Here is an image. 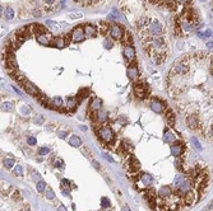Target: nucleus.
Returning <instances> with one entry per match:
<instances>
[{
  "label": "nucleus",
  "instance_id": "obj_27",
  "mask_svg": "<svg viewBox=\"0 0 213 211\" xmlns=\"http://www.w3.org/2000/svg\"><path fill=\"white\" fill-rule=\"evenodd\" d=\"M147 201H148V204H149V207H151L152 210H156L157 209V204H156V197L153 196V193H151V194H147Z\"/></svg>",
  "mask_w": 213,
  "mask_h": 211
},
{
  "label": "nucleus",
  "instance_id": "obj_14",
  "mask_svg": "<svg viewBox=\"0 0 213 211\" xmlns=\"http://www.w3.org/2000/svg\"><path fill=\"white\" fill-rule=\"evenodd\" d=\"M68 42H69V38L67 40V37H58V38H55V40L51 41L50 43L54 46V47L63 48L65 45H68Z\"/></svg>",
  "mask_w": 213,
  "mask_h": 211
},
{
  "label": "nucleus",
  "instance_id": "obj_38",
  "mask_svg": "<svg viewBox=\"0 0 213 211\" xmlns=\"http://www.w3.org/2000/svg\"><path fill=\"white\" fill-rule=\"evenodd\" d=\"M212 36V31L211 29H207V31H204V32H199V37H211Z\"/></svg>",
  "mask_w": 213,
  "mask_h": 211
},
{
  "label": "nucleus",
  "instance_id": "obj_41",
  "mask_svg": "<svg viewBox=\"0 0 213 211\" xmlns=\"http://www.w3.org/2000/svg\"><path fill=\"white\" fill-rule=\"evenodd\" d=\"M69 185H70V183H69V181H68V179H63L61 181V188H63V190H65V188L69 190Z\"/></svg>",
  "mask_w": 213,
  "mask_h": 211
},
{
  "label": "nucleus",
  "instance_id": "obj_31",
  "mask_svg": "<svg viewBox=\"0 0 213 211\" xmlns=\"http://www.w3.org/2000/svg\"><path fill=\"white\" fill-rule=\"evenodd\" d=\"M121 149L124 150V153H129L130 150L133 149V148H132V144H130V142H128L126 140H124V141L121 142Z\"/></svg>",
  "mask_w": 213,
  "mask_h": 211
},
{
  "label": "nucleus",
  "instance_id": "obj_22",
  "mask_svg": "<svg viewBox=\"0 0 213 211\" xmlns=\"http://www.w3.org/2000/svg\"><path fill=\"white\" fill-rule=\"evenodd\" d=\"M184 200H185V205H193L194 204V200H195V194H194V192L192 190L188 191L186 193L184 194Z\"/></svg>",
  "mask_w": 213,
  "mask_h": 211
},
{
  "label": "nucleus",
  "instance_id": "obj_7",
  "mask_svg": "<svg viewBox=\"0 0 213 211\" xmlns=\"http://www.w3.org/2000/svg\"><path fill=\"white\" fill-rule=\"evenodd\" d=\"M122 54H124V57H125V60H126L128 62H133L135 60V50H134V47H133L132 45L125 46Z\"/></svg>",
  "mask_w": 213,
  "mask_h": 211
},
{
  "label": "nucleus",
  "instance_id": "obj_44",
  "mask_svg": "<svg viewBox=\"0 0 213 211\" xmlns=\"http://www.w3.org/2000/svg\"><path fill=\"white\" fill-rule=\"evenodd\" d=\"M27 142H28L29 145H36V144H37V140H36V138H33V136H31V138H28V140H27Z\"/></svg>",
  "mask_w": 213,
  "mask_h": 211
},
{
  "label": "nucleus",
  "instance_id": "obj_20",
  "mask_svg": "<svg viewBox=\"0 0 213 211\" xmlns=\"http://www.w3.org/2000/svg\"><path fill=\"white\" fill-rule=\"evenodd\" d=\"M163 140H165V142H168V144H174V142L176 141V136H175V134L171 132L170 130H166L165 135H163Z\"/></svg>",
  "mask_w": 213,
  "mask_h": 211
},
{
  "label": "nucleus",
  "instance_id": "obj_21",
  "mask_svg": "<svg viewBox=\"0 0 213 211\" xmlns=\"http://www.w3.org/2000/svg\"><path fill=\"white\" fill-rule=\"evenodd\" d=\"M37 42L40 45H43V46H47L50 45V37L47 36V33H43V34H39L37 36Z\"/></svg>",
  "mask_w": 213,
  "mask_h": 211
},
{
  "label": "nucleus",
  "instance_id": "obj_48",
  "mask_svg": "<svg viewBox=\"0 0 213 211\" xmlns=\"http://www.w3.org/2000/svg\"><path fill=\"white\" fill-rule=\"evenodd\" d=\"M175 1H176L177 4H185V3H188L189 0H175Z\"/></svg>",
  "mask_w": 213,
  "mask_h": 211
},
{
  "label": "nucleus",
  "instance_id": "obj_50",
  "mask_svg": "<svg viewBox=\"0 0 213 211\" xmlns=\"http://www.w3.org/2000/svg\"><path fill=\"white\" fill-rule=\"evenodd\" d=\"M92 164H93V165H95V168H97V169L100 168V164H98L97 161H95V160H93V161H92Z\"/></svg>",
  "mask_w": 213,
  "mask_h": 211
},
{
  "label": "nucleus",
  "instance_id": "obj_46",
  "mask_svg": "<svg viewBox=\"0 0 213 211\" xmlns=\"http://www.w3.org/2000/svg\"><path fill=\"white\" fill-rule=\"evenodd\" d=\"M35 122H37V123H42L43 122V118H42V116H39L36 120H35Z\"/></svg>",
  "mask_w": 213,
  "mask_h": 211
},
{
  "label": "nucleus",
  "instance_id": "obj_35",
  "mask_svg": "<svg viewBox=\"0 0 213 211\" xmlns=\"http://www.w3.org/2000/svg\"><path fill=\"white\" fill-rule=\"evenodd\" d=\"M46 197H47L49 200H54V198H55V192H54V191L51 190L50 187H47V190H46Z\"/></svg>",
  "mask_w": 213,
  "mask_h": 211
},
{
  "label": "nucleus",
  "instance_id": "obj_42",
  "mask_svg": "<svg viewBox=\"0 0 213 211\" xmlns=\"http://www.w3.org/2000/svg\"><path fill=\"white\" fill-rule=\"evenodd\" d=\"M105 48H108V50H110V48H112V41H110V40H105Z\"/></svg>",
  "mask_w": 213,
  "mask_h": 211
},
{
  "label": "nucleus",
  "instance_id": "obj_34",
  "mask_svg": "<svg viewBox=\"0 0 213 211\" xmlns=\"http://www.w3.org/2000/svg\"><path fill=\"white\" fill-rule=\"evenodd\" d=\"M14 159H5L4 160V165L7 167L8 169H10V168H13V167H14Z\"/></svg>",
  "mask_w": 213,
  "mask_h": 211
},
{
  "label": "nucleus",
  "instance_id": "obj_29",
  "mask_svg": "<svg viewBox=\"0 0 213 211\" xmlns=\"http://www.w3.org/2000/svg\"><path fill=\"white\" fill-rule=\"evenodd\" d=\"M13 108H14V106H13V103H10V102H3L1 105H0V109H1V111L10 112V111H13Z\"/></svg>",
  "mask_w": 213,
  "mask_h": 211
},
{
  "label": "nucleus",
  "instance_id": "obj_8",
  "mask_svg": "<svg viewBox=\"0 0 213 211\" xmlns=\"http://www.w3.org/2000/svg\"><path fill=\"white\" fill-rule=\"evenodd\" d=\"M110 36L114 40H121L122 36H124V31L119 24H112L110 27Z\"/></svg>",
  "mask_w": 213,
  "mask_h": 211
},
{
  "label": "nucleus",
  "instance_id": "obj_55",
  "mask_svg": "<svg viewBox=\"0 0 213 211\" xmlns=\"http://www.w3.org/2000/svg\"><path fill=\"white\" fill-rule=\"evenodd\" d=\"M1 13H3V7L0 5V14H1Z\"/></svg>",
  "mask_w": 213,
  "mask_h": 211
},
{
  "label": "nucleus",
  "instance_id": "obj_12",
  "mask_svg": "<svg viewBox=\"0 0 213 211\" xmlns=\"http://www.w3.org/2000/svg\"><path fill=\"white\" fill-rule=\"evenodd\" d=\"M182 151H184V145L182 144H172L170 146V153H171V155L175 158H179V157H181V154H182Z\"/></svg>",
  "mask_w": 213,
  "mask_h": 211
},
{
  "label": "nucleus",
  "instance_id": "obj_36",
  "mask_svg": "<svg viewBox=\"0 0 213 211\" xmlns=\"http://www.w3.org/2000/svg\"><path fill=\"white\" fill-rule=\"evenodd\" d=\"M101 206H102L103 209H107V207H110V201H108L107 197H102V200H101Z\"/></svg>",
  "mask_w": 213,
  "mask_h": 211
},
{
  "label": "nucleus",
  "instance_id": "obj_1",
  "mask_svg": "<svg viewBox=\"0 0 213 211\" xmlns=\"http://www.w3.org/2000/svg\"><path fill=\"white\" fill-rule=\"evenodd\" d=\"M190 70V59L189 57H182V59H179L174 64V67L171 70V73L168 75L171 78L174 76H182L186 75Z\"/></svg>",
  "mask_w": 213,
  "mask_h": 211
},
{
  "label": "nucleus",
  "instance_id": "obj_6",
  "mask_svg": "<svg viewBox=\"0 0 213 211\" xmlns=\"http://www.w3.org/2000/svg\"><path fill=\"white\" fill-rule=\"evenodd\" d=\"M186 125L189 128L192 130H198L200 128V121H199V117L196 114H189L186 116Z\"/></svg>",
  "mask_w": 213,
  "mask_h": 211
},
{
  "label": "nucleus",
  "instance_id": "obj_13",
  "mask_svg": "<svg viewBox=\"0 0 213 211\" xmlns=\"http://www.w3.org/2000/svg\"><path fill=\"white\" fill-rule=\"evenodd\" d=\"M83 32H84V36H87V37H96L97 36V28L93 24H88V23L84 24Z\"/></svg>",
  "mask_w": 213,
  "mask_h": 211
},
{
  "label": "nucleus",
  "instance_id": "obj_57",
  "mask_svg": "<svg viewBox=\"0 0 213 211\" xmlns=\"http://www.w3.org/2000/svg\"><path fill=\"white\" fill-rule=\"evenodd\" d=\"M74 1H81V0H74Z\"/></svg>",
  "mask_w": 213,
  "mask_h": 211
},
{
  "label": "nucleus",
  "instance_id": "obj_19",
  "mask_svg": "<svg viewBox=\"0 0 213 211\" xmlns=\"http://www.w3.org/2000/svg\"><path fill=\"white\" fill-rule=\"evenodd\" d=\"M31 31L33 32L35 34H37V36L46 33V28H45V26H42V24H32Z\"/></svg>",
  "mask_w": 213,
  "mask_h": 211
},
{
  "label": "nucleus",
  "instance_id": "obj_26",
  "mask_svg": "<svg viewBox=\"0 0 213 211\" xmlns=\"http://www.w3.org/2000/svg\"><path fill=\"white\" fill-rule=\"evenodd\" d=\"M88 94H89V90L87 89V88H84V89H81V90H79V93L77 94V97H75V98H77V101H78V103H81L82 101H83L84 98H86Z\"/></svg>",
  "mask_w": 213,
  "mask_h": 211
},
{
  "label": "nucleus",
  "instance_id": "obj_24",
  "mask_svg": "<svg viewBox=\"0 0 213 211\" xmlns=\"http://www.w3.org/2000/svg\"><path fill=\"white\" fill-rule=\"evenodd\" d=\"M69 144L72 145V146H74V148H78V146H81V145H82V140H81L79 136L72 135V136H70V139H69Z\"/></svg>",
  "mask_w": 213,
  "mask_h": 211
},
{
  "label": "nucleus",
  "instance_id": "obj_3",
  "mask_svg": "<svg viewBox=\"0 0 213 211\" xmlns=\"http://www.w3.org/2000/svg\"><path fill=\"white\" fill-rule=\"evenodd\" d=\"M134 93L139 99H146V98L149 97L151 88H149V85L146 83H136L134 85Z\"/></svg>",
  "mask_w": 213,
  "mask_h": 211
},
{
  "label": "nucleus",
  "instance_id": "obj_9",
  "mask_svg": "<svg viewBox=\"0 0 213 211\" xmlns=\"http://www.w3.org/2000/svg\"><path fill=\"white\" fill-rule=\"evenodd\" d=\"M23 88H24V90H26V92L28 93L29 95L37 97V95L40 94V92H39V89H37V87L33 85L32 83H29L28 80H24V81H23Z\"/></svg>",
  "mask_w": 213,
  "mask_h": 211
},
{
  "label": "nucleus",
  "instance_id": "obj_45",
  "mask_svg": "<svg viewBox=\"0 0 213 211\" xmlns=\"http://www.w3.org/2000/svg\"><path fill=\"white\" fill-rule=\"evenodd\" d=\"M103 157H105L106 159H107L108 161H111V163H114V161H115V160H114V159L111 158V157H110V155H108V154H103Z\"/></svg>",
  "mask_w": 213,
  "mask_h": 211
},
{
  "label": "nucleus",
  "instance_id": "obj_17",
  "mask_svg": "<svg viewBox=\"0 0 213 211\" xmlns=\"http://www.w3.org/2000/svg\"><path fill=\"white\" fill-rule=\"evenodd\" d=\"M166 122H167V125L170 127H172L175 125V114H174L172 109H170V108L166 109Z\"/></svg>",
  "mask_w": 213,
  "mask_h": 211
},
{
  "label": "nucleus",
  "instance_id": "obj_54",
  "mask_svg": "<svg viewBox=\"0 0 213 211\" xmlns=\"http://www.w3.org/2000/svg\"><path fill=\"white\" fill-rule=\"evenodd\" d=\"M207 45H208V47H209V48H212V41H211V42H208Z\"/></svg>",
  "mask_w": 213,
  "mask_h": 211
},
{
  "label": "nucleus",
  "instance_id": "obj_23",
  "mask_svg": "<svg viewBox=\"0 0 213 211\" xmlns=\"http://www.w3.org/2000/svg\"><path fill=\"white\" fill-rule=\"evenodd\" d=\"M36 98H37V101H39L41 105H42V107H45V108H51L50 103H49L50 101H49V98L46 97V95H43V94H39Z\"/></svg>",
  "mask_w": 213,
  "mask_h": 211
},
{
  "label": "nucleus",
  "instance_id": "obj_43",
  "mask_svg": "<svg viewBox=\"0 0 213 211\" xmlns=\"http://www.w3.org/2000/svg\"><path fill=\"white\" fill-rule=\"evenodd\" d=\"M192 142H193V145L196 148V149H202V146H200V142H199L198 140H196L195 138H192Z\"/></svg>",
  "mask_w": 213,
  "mask_h": 211
},
{
  "label": "nucleus",
  "instance_id": "obj_5",
  "mask_svg": "<svg viewBox=\"0 0 213 211\" xmlns=\"http://www.w3.org/2000/svg\"><path fill=\"white\" fill-rule=\"evenodd\" d=\"M70 37H72V41L74 43L83 42L84 38H86L84 32H83V27H77V28H74V31L70 33Z\"/></svg>",
  "mask_w": 213,
  "mask_h": 211
},
{
  "label": "nucleus",
  "instance_id": "obj_15",
  "mask_svg": "<svg viewBox=\"0 0 213 211\" xmlns=\"http://www.w3.org/2000/svg\"><path fill=\"white\" fill-rule=\"evenodd\" d=\"M158 197L166 200L168 197H171V187L170 186H163L160 191H158Z\"/></svg>",
  "mask_w": 213,
  "mask_h": 211
},
{
  "label": "nucleus",
  "instance_id": "obj_53",
  "mask_svg": "<svg viewBox=\"0 0 213 211\" xmlns=\"http://www.w3.org/2000/svg\"><path fill=\"white\" fill-rule=\"evenodd\" d=\"M122 211H132V210H130L128 206H124V207H122Z\"/></svg>",
  "mask_w": 213,
  "mask_h": 211
},
{
  "label": "nucleus",
  "instance_id": "obj_16",
  "mask_svg": "<svg viewBox=\"0 0 213 211\" xmlns=\"http://www.w3.org/2000/svg\"><path fill=\"white\" fill-rule=\"evenodd\" d=\"M77 106H78V101H77V98H75V97L67 98V106H65V107H67L68 111H74Z\"/></svg>",
  "mask_w": 213,
  "mask_h": 211
},
{
  "label": "nucleus",
  "instance_id": "obj_51",
  "mask_svg": "<svg viewBox=\"0 0 213 211\" xmlns=\"http://www.w3.org/2000/svg\"><path fill=\"white\" fill-rule=\"evenodd\" d=\"M13 88H14V90H15V92H17V93H18V94H19V95H22V92H21V90H19V89H18V88H17V87H13Z\"/></svg>",
  "mask_w": 213,
  "mask_h": 211
},
{
  "label": "nucleus",
  "instance_id": "obj_39",
  "mask_svg": "<svg viewBox=\"0 0 213 211\" xmlns=\"http://www.w3.org/2000/svg\"><path fill=\"white\" fill-rule=\"evenodd\" d=\"M49 153H50V148H47V146H43L39 150L40 155H46V154H49Z\"/></svg>",
  "mask_w": 213,
  "mask_h": 211
},
{
  "label": "nucleus",
  "instance_id": "obj_28",
  "mask_svg": "<svg viewBox=\"0 0 213 211\" xmlns=\"http://www.w3.org/2000/svg\"><path fill=\"white\" fill-rule=\"evenodd\" d=\"M110 24L105 23V22H102V23L100 24V28H98V32H100L101 34H107L108 33V29H110Z\"/></svg>",
  "mask_w": 213,
  "mask_h": 211
},
{
  "label": "nucleus",
  "instance_id": "obj_49",
  "mask_svg": "<svg viewBox=\"0 0 213 211\" xmlns=\"http://www.w3.org/2000/svg\"><path fill=\"white\" fill-rule=\"evenodd\" d=\"M54 1H55V0H45V3H46L47 5H53Z\"/></svg>",
  "mask_w": 213,
  "mask_h": 211
},
{
  "label": "nucleus",
  "instance_id": "obj_40",
  "mask_svg": "<svg viewBox=\"0 0 213 211\" xmlns=\"http://www.w3.org/2000/svg\"><path fill=\"white\" fill-rule=\"evenodd\" d=\"M14 174H17V176H23V172H22V167L21 165H17L14 168Z\"/></svg>",
  "mask_w": 213,
  "mask_h": 211
},
{
  "label": "nucleus",
  "instance_id": "obj_30",
  "mask_svg": "<svg viewBox=\"0 0 213 211\" xmlns=\"http://www.w3.org/2000/svg\"><path fill=\"white\" fill-rule=\"evenodd\" d=\"M51 102H53V105H50V106H55L54 107V108H61L63 107V99L60 97H55V98H53V101H51Z\"/></svg>",
  "mask_w": 213,
  "mask_h": 211
},
{
  "label": "nucleus",
  "instance_id": "obj_10",
  "mask_svg": "<svg viewBox=\"0 0 213 211\" xmlns=\"http://www.w3.org/2000/svg\"><path fill=\"white\" fill-rule=\"evenodd\" d=\"M126 74H128V78H129L130 80L138 79L139 78V69H138V66H136V64H130L126 70Z\"/></svg>",
  "mask_w": 213,
  "mask_h": 211
},
{
  "label": "nucleus",
  "instance_id": "obj_18",
  "mask_svg": "<svg viewBox=\"0 0 213 211\" xmlns=\"http://www.w3.org/2000/svg\"><path fill=\"white\" fill-rule=\"evenodd\" d=\"M140 169V163L136 160L135 157H130V161H129V171L135 172Z\"/></svg>",
  "mask_w": 213,
  "mask_h": 211
},
{
  "label": "nucleus",
  "instance_id": "obj_25",
  "mask_svg": "<svg viewBox=\"0 0 213 211\" xmlns=\"http://www.w3.org/2000/svg\"><path fill=\"white\" fill-rule=\"evenodd\" d=\"M152 177L149 176V174H143V176L140 177V182L143 183V186L144 187H151V185H152Z\"/></svg>",
  "mask_w": 213,
  "mask_h": 211
},
{
  "label": "nucleus",
  "instance_id": "obj_52",
  "mask_svg": "<svg viewBox=\"0 0 213 211\" xmlns=\"http://www.w3.org/2000/svg\"><path fill=\"white\" fill-rule=\"evenodd\" d=\"M67 135H68L67 132H60V138H65Z\"/></svg>",
  "mask_w": 213,
  "mask_h": 211
},
{
  "label": "nucleus",
  "instance_id": "obj_4",
  "mask_svg": "<svg viewBox=\"0 0 213 211\" xmlns=\"http://www.w3.org/2000/svg\"><path fill=\"white\" fill-rule=\"evenodd\" d=\"M149 107H151V109L156 113H162L163 109L166 108V105L162 102V101H160L158 98H152L151 102H149Z\"/></svg>",
  "mask_w": 213,
  "mask_h": 211
},
{
  "label": "nucleus",
  "instance_id": "obj_32",
  "mask_svg": "<svg viewBox=\"0 0 213 211\" xmlns=\"http://www.w3.org/2000/svg\"><path fill=\"white\" fill-rule=\"evenodd\" d=\"M184 179H185V177H182V176H176V177H175V179H174V186H175L176 188H179L180 185L184 182Z\"/></svg>",
  "mask_w": 213,
  "mask_h": 211
},
{
  "label": "nucleus",
  "instance_id": "obj_2",
  "mask_svg": "<svg viewBox=\"0 0 213 211\" xmlns=\"http://www.w3.org/2000/svg\"><path fill=\"white\" fill-rule=\"evenodd\" d=\"M98 136H100V139L102 140L103 142H111L115 139V134H114V130L112 127H111L108 123H103V125L100 126V128H98Z\"/></svg>",
  "mask_w": 213,
  "mask_h": 211
},
{
  "label": "nucleus",
  "instance_id": "obj_11",
  "mask_svg": "<svg viewBox=\"0 0 213 211\" xmlns=\"http://www.w3.org/2000/svg\"><path fill=\"white\" fill-rule=\"evenodd\" d=\"M101 105H102V101L98 99V98H93V101L91 102V106H89V112H91V118L92 120H93L96 112L101 109Z\"/></svg>",
  "mask_w": 213,
  "mask_h": 211
},
{
  "label": "nucleus",
  "instance_id": "obj_37",
  "mask_svg": "<svg viewBox=\"0 0 213 211\" xmlns=\"http://www.w3.org/2000/svg\"><path fill=\"white\" fill-rule=\"evenodd\" d=\"M45 188H46V183L43 182V181H40V182L37 183V191H39V192H43Z\"/></svg>",
  "mask_w": 213,
  "mask_h": 211
},
{
  "label": "nucleus",
  "instance_id": "obj_33",
  "mask_svg": "<svg viewBox=\"0 0 213 211\" xmlns=\"http://www.w3.org/2000/svg\"><path fill=\"white\" fill-rule=\"evenodd\" d=\"M5 18L7 19L14 18V10H13L12 8H7V9H5Z\"/></svg>",
  "mask_w": 213,
  "mask_h": 211
},
{
  "label": "nucleus",
  "instance_id": "obj_56",
  "mask_svg": "<svg viewBox=\"0 0 213 211\" xmlns=\"http://www.w3.org/2000/svg\"><path fill=\"white\" fill-rule=\"evenodd\" d=\"M160 1H166V3H168L170 0H160Z\"/></svg>",
  "mask_w": 213,
  "mask_h": 211
},
{
  "label": "nucleus",
  "instance_id": "obj_47",
  "mask_svg": "<svg viewBox=\"0 0 213 211\" xmlns=\"http://www.w3.org/2000/svg\"><path fill=\"white\" fill-rule=\"evenodd\" d=\"M58 211H67V209H65L64 205L60 204V205H59V207H58Z\"/></svg>",
  "mask_w": 213,
  "mask_h": 211
}]
</instances>
